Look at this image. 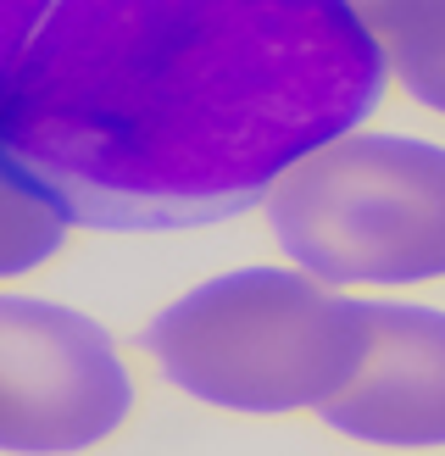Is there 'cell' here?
<instances>
[{
  "label": "cell",
  "instance_id": "cell-1",
  "mask_svg": "<svg viewBox=\"0 0 445 456\" xmlns=\"http://www.w3.org/2000/svg\"><path fill=\"white\" fill-rule=\"evenodd\" d=\"M384 95L351 0H56L0 95V162L89 234H190Z\"/></svg>",
  "mask_w": 445,
  "mask_h": 456
},
{
  "label": "cell",
  "instance_id": "cell-2",
  "mask_svg": "<svg viewBox=\"0 0 445 456\" xmlns=\"http://www.w3.org/2000/svg\"><path fill=\"white\" fill-rule=\"evenodd\" d=\"M373 351L368 295L289 262H251L190 284L140 329V356L195 406L229 418H318Z\"/></svg>",
  "mask_w": 445,
  "mask_h": 456
},
{
  "label": "cell",
  "instance_id": "cell-3",
  "mask_svg": "<svg viewBox=\"0 0 445 456\" xmlns=\"http://www.w3.org/2000/svg\"><path fill=\"white\" fill-rule=\"evenodd\" d=\"M289 267L345 295L445 284V145L351 128L295 162L262 200Z\"/></svg>",
  "mask_w": 445,
  "mask_h": 456
},
{
  "label": "cell",
  "instance_id": "cell-4",
  "mask_svg": "<svg viewBox=\"0 0 445 456\" xmlns=\"http://www.w3.org/2000/svg\"><path fill=\"white\" fill-rule=\"evenodd\" d=\"M140 406V368L101 317L0 284V456H95Z\"/></svg>",
  "mask_w": 445,
  "mask_h": 456
},
{
  "label": "cell",
  "instance_id": "cell-5",
  "mask_svg": "<svg viewBox=\"0 0 445 456\" xmlns=\"http://www.w3.org/2000/svg\"><path fill=\"white\" fill-rule=\"evenodd\" d=\"M373 351L318 423L334 440L390 451V456H434L445 451V306L412 295H368Z\"/></svg>",
  "mask_w": 445,
  "mask_h": 456
},
{
  "label": "cell",
  "instance_id": "cell-6",
  "mask_svg": "<svg viewBox=\"0 0 445 456\" xmlns=\"http://www.w3.org/2000/svg\"><path fill=\"white\" fill-rule=\"evenodd\" d=\"M390 61V84L445 118V0H351Z\"/></svg>",
  "mask_w": 445,
  "mask_h": 456
},
{
  "label": "cell",
  "instance_id": "cell-7",
  "mask_svg": "<svg viewBox=\"0 0 445 456\" xmlns=\"http://www.w3.org/2000/svg\"><path fill=\"white\" fill-rule=\"evenodd\" d=\"M67 240H73V223L61 217L56 200H44L17 167L0 162V284L51 267Z\"/></svg>",
  "mask_w": 445,
  "mask_h": 456
},
{
  "label": "cell",
  "instance_id": "cell-8",
  "mask_svg": "<svg viewBox=\"0 0 445 456\" xmlns=\"http://www.w3.org/2000/svg\"><path fill=\"white\" fill-rule=\"evenodd\" d=\"M56 0H0V95L12 89L22 56H28V45L39 34V22L51 17Z\"/></svg>",
  "mask_w": 445,
  "mask_h": 456
}]
</instances>
